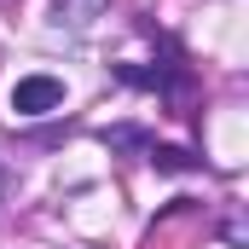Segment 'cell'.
Masks as SVG:
<instances>
[{
  "mask_svg": "<svg viewBox=\"0 0 249 249\" xmlns=\"http://www.w3.org/2000/svg\"><path fill=\"white\" fill-rule=\"evenodd\" d=\"M64 105V81L58 75H23L18 87H12V110L18 116H47V110H58Z\"/></svg>",
  "mask_w": 249,
  "mask_h": 249,
  "instance_id": "obj_1",
  "label": "cell"
},
{
  "mask_svg": "<svg viewBox=\"0 0 249 249\" xmlns=\"http://www.w3.org/2000/svg\"><path fill=\"white\" fill-rule=\"evenodd\" d=\"M151 168H157V174H191V168H203V162L191 157L186 145H151Z\"/></svg>",
  "mask_w": 249,
  "mask_h": 249,
  "instance_id": "obj_2",
  "label": "cell"
},
{
  "mask_svg": "<svg viewBox=\"0 0 249 249\" xmlns=\"http://www.w3.org/2000/svg\"><path fill=\"white\" fill-rule=\"evenodd\" d=\"M105 139H110V145H145V133H139V127H116V133H105Z\"/></svg>",
  "mask_w": 249,
  "mask_h": 249,
  "instance_id": "obj_3",
  "label": "cell"
}]
</instances>
